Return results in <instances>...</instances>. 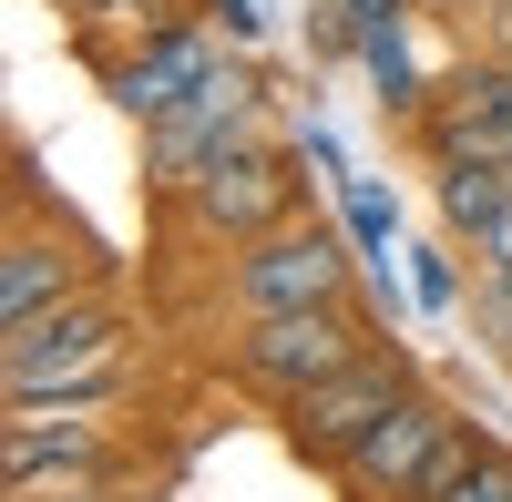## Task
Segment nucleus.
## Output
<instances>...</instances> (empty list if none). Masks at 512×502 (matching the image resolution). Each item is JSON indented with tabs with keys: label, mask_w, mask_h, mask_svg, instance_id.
<instances>
[{
	"label": "nucleus",
	"mask_w": 512,
	"mask_h": 502,
	"mask_svg": "<svg viewBox=\"0 0 512 502\" xmlns=\"http://www.w3.org/2000/svg\"><path fill=\"white\" fill-rule=\"evenodd\" d=\"M297 164L287 154H267V144H246V154H226L216 175H205L195 195H185V216L216 236V246H256V236H277V226H297Z\"/></svg>",
	"instance_id": "6"
},
{
	"label": "nucleus",
	"mask_w": 512,
	"mask_h": 502,
	"mask_svg": "<svg viewBox=\"0 0 512 502\" xmlns=\"http://www.w3.org/2000/svg\"><path fill=\"white\" fill-rule=\"evenodd\" d=\"M472 246H482V277H492V287H512V216H492Z\"/></svg>",
	"instance_id": "16"
},
{
	"label": "nucleus",
	"mask_w": 512,
	"mask_h": 502,
	"mask_svg": "<svg viewBox=\"0 0 512 502\" xmlns=\"http://www.w3.org/2000/svg\"><path fill=\"white\" fill-rule=\"evenodd\" d=\"M349 226H359L369 246L390 236V195H379V185H359V175H349Z\"/></svg>",
	"instance_id": "15"
},
{
	"label": "nucleus",
	"mask_w": 512,
	"mask_h": 502,
	"mask_svg": "<svg viewBox=\"0 0 512 502\" xmlns=\"http://www.w3.org/2000/svg\"><path fill=\"white\" fill-rule=\"evenodd\" d=\"M62 11L103 21V31H175V21H185V0H62Z\"/></svg>",
	"instance_id": "14"
},
{
	"label": "nucleus",
	"mask_w": 512,
	"mask_h": 502,
	"mask_svg": "<svg viewBox=\"0 0 512 502\" xmlns=\"http://www.w3.org/2000/svg\"><path fill=\"white\" fill-rule=\"evenodd\" d=\"M216 72H226V52H216V41H205L195 21H175V31H144V52H134V62H113V103L154 123V113L195 103Z\"/></svg>",
	"instance_id": "9"
},
{
	"label": "nucleus",
	"mask_w": 512,
	"mask_h": 502,
	"mask_svg": "<svg viewBox=\"0 0 512 502\" xmlns=\"http://www.w3.org/2000/svg\"><path fill=\"white\" fill-rule=\"evenodd\" d=\"M338 11H359V21H400V0H338Z\"/></svg>",
	"instance_id": "17"
},
{
	"label": "nucleus",
	"mask_w": 512,
	"mask_h": 502,
	"mask_svg": "<svg viewBox=\"0 0 512 502\" xmlns=\"http://www.w3.org/2000/svg\"><path fill=\"white\" fill-rule=\"evenodd\" d=\"M82 277H93V246H82V236H41V226H21L11 246H0V328H31V318L72 308Z\"/></svg>",
	"instance_id": "10"
},
{
	"label": "nucleus",
	"mask_w": 512,
	"mask_h": 502,
	"mask_svg": "<svg viewBox=\"0 0 512 502\" xmlns=\"http://www.w3.org/2000/svg\"><path fill=\"white\" fill-rule=\"evenodd\" d=\"M410 390H420V369H410L400 349H369L359 369H338L328 390L297 400V410H287V431H297V451H308V462H349V451H359L379 421H390Z\"/></svg>",
	"instance_id": "5"
},
{
	"label": "nucleus",
	"mask_w": 512,
	"mask_h": 502,
	"mask_svg": "<svg viewBox=\"0 0 512 502\" xmlns=\"http://www.w3.org/2000/svg\"><path fill=\"white\" fill-rule=\"evenodd\" d=\"M441 216H451V236H482L492 216H512V164H461V175H441Z\"/></svg>",
	"instance_id": "12"
},
{
	"label": "nucleus",
	"mask_w": 512,
	"mask_h": 502,
	"mask_svg": "<svg viewBox=\"0 0 512 502\" xmlns=\"http://www.w3.org/2000/svg\"><path fill=\"white\" fill-rule=\"evenodd\" d=\"M359 52H369V72H379V103H431L420 93V72H410V41H400V21H359Z\"/></svg>",
	"instance_id": "13"
},
{
	"label": "nucleus",
	"mask_w": 512,
	"mask_h": 502,
	"mask_svg": "<svg viewBox=\"0 0 512 502\" xmlns=\"http://www.w3.org/2000/svg\"><path fill=\"white\" fill-rule=\"evenodd\" d=\"M154 502H164V492H154Z\"/></svg>",
	"instance_id": "19"
},
{
	"label": "nucleus",
	"mask_w": 512,
	"mask_h": 502,
	"mask_svg": "<svg viewBox=\"0 0 512 502\" xmlns=\"http://www.w3.org/2000/svg\"><path fill=\"white\" fill-rule=\"evenodd\" d=\"M451 410L431 400V390H410L400 410H390V421H379L359 451H349V462H338V472H349V492L359 502H410L420 482H431V462H441V451H451Z\"/></svg>",
	"instance_id": "8"
},
{
	"label": "nucleus",
	"mask_w": 512,
	"mask_h": 502,
	"mask_svg": "<svg viewBox=\"0 0 512 502\" xmlns=\"http://www.w3.org/2000/svg\"><path fill=\"white\" fill-rule=\"evenodd\" d=\"M256 113H267L256 72H236V62H226L195 103H175V113H154V123H144V175H154V185H175V195H195L226 154H246V144H256Z\"/></svg>",
	"instance_id": "4"
},
{
	"label": "nucleus",
	"mask_w": 512,
	"mask_h": 502,
	"mask_svg": "<svg viewBox=\"0 0 512 502\" xmlns=\"http://www.w3.org/2000/svg\"><path fill=\"white\" fill-rule=\"evenodd\" d=\"M236 308L246 318H308V308H359V257L338 226H277L236 246Z\"/></svg>",
	"instance_id": "2"
},
{
	"label": "nucleus",
	"mask_w": 512,
	"mask_h": 502,
	"mask_svg": "<svg viewBox=\"0 0 512 502\" xmlns=\"http://www.w3.org/2000/svg\"><path fill=\"white\" fill-rule=\"evenodd\" d=\"M410 502H512V451L502 441H482L472 421L451 431V451L431 462V482H420Z\"/></svg>",
	"instance_id": "11"
},
{
	"label": "nucleus",
	"mask_w": 512,
	"mask_h": 502,
	"mask_svg": "<svg viewBox=\"0 0 512 502\" xmlns=\"http://www.w3.org/2000/svg\"><path fill=\"white\" fill-rule=\"evenodd\" d=\"M492 339H502V359H512V287H502V308H492Z\"/></svg>",
	"instance_id": "18"
},
{
	"label": "nucleus",
	"mask_w": 512,
	"mask_h": 502,
	"mask_svg": "<svg viewBox=\"0 0 512 502\" xmlns=\"http://www.w3.org/2000/svg\"><path fill=\"white\" fill-rule=\"evenodd\" d=\"M420 144H431L441 175H461V164H512V62L451 72L441 93L420 103Z\"/></svg>",
	"instance_id": "7"
},
{
	"label": "nucleus",
	"mask_w": 512,
	"mask_h": 502,
	"mask_svg": "<svg viewBox=\"0 0 512 502\" xmlns=\"http://www.w3.org/2000/svg\"><path fill=\"white\" fill-rule=\"evenodd\" d=\"M123 359H134V328H123V308L103 298H72L52 318L31 328H0V390L11 400H103L123 380Z\"/></svg>",
	"instance_id": "1"
},
{
	"label": "nucleus",
	"mask_w": 512,
	"mask_h": 502,
	"mask_svg": "<svg viewBox=\"0 0 512 502\" xmlns=\"http://www.w3.org/2000/svg\"><path fill=\"white\" fill-rule=\"evenodd\" d=\"M379 349V328L359 308H308V318H246V339H236V369H246V390H267V400H308L328 390L338 369H359Z\"/></svg>",
	"instance_id": "3"
}]
</instances>
